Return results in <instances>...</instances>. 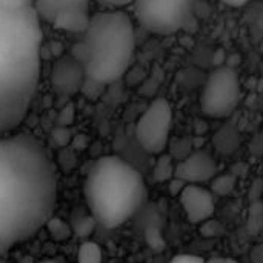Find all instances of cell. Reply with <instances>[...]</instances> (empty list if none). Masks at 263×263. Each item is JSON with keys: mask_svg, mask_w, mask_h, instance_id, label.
I'll use <instances>...</instances> for the list:
<instances>
[{"mask_svg": "<svg viewBox=\"0 0 263 263\" xmlns=\"http://www.w3.org/2000/svg\"><path fill=\"white\" fill-rule=\"evenodd\" d=\"M46 230L49 233V236L57 240V242H63V240H68L71 236H72V228L69 223H66L65 220L59 219V217H51L48 222H46Z\"/></svg>", "mask_w": 263, "mask_h": 263, "instance_id": "15", "label": "cell"}, {"mask_svg": "<svg viewBox=\"0 0 263 263\" xmlns=\"http://www.w3.org/2000/svg\"><path fill=\"white\" fill-rule=\"evenodd\" d=\"M52 136H54V139H55V142H57L59 145H66V143L69 142V133H68L66 128L59 126V128L52 133Z\"/></svg>", "mask_w": 263, "mask_h": 263, "instance_id": "24", "label": "cell"}, {"mask_svg": "<svg viewBox=\"0 0 263 263\" xmlns=\"http://www.w3.org/2000/svg\"><path fill=\"white\" fill-rule=\"evenodd\" d=\"M133 6L139 23L154 34L186 31L196 23L193 5L186 0H140Z\"/></svg>", "mask_w": 263, "mask_h": 263, "instance_id": "5", "label": "cell"}, {"mask_svg": "<svg viewBox=\"0 0 263 263\" xmlns=\"http://www.w3.org/2000/svg\"><path fill=\"white\" fill-rule=\"evenodd\" d=\"M237 133H233L230 128H228V137L225 139L220 133H217V145H219V149L222 153H231L234 151V146L237 143Z\"/></svg>", "mask_w": 263, "mask_h": 263, "instance_id": "19", "label": "cell"}, {"mask_svg": "<svg viewBox=\"0 0 263 263\" xmlns=\"http://www.w3.org/2000/svg\"><path fill=\"white\" fill-rule=\"evenodd\" d=\"M103 262V253L99 243L85 240L77 253V263H102Z\"/></svg>", "mask_w": 263, "mask_h": 263, "instance_id": "14", "label": "cell"}, {"mask_svg": "<svg viewBox=\"0 0 263 263\" xmlns=\"http://www.w3.org/2000/svg\"><path fill=\"white\" fill-rule=\"evenodd\" d=\"M146 239H148V243L151 245V248L159 250V248L163 245L160 231H159L157 228H154V227H149V228H148V231H146Z\"/></svg>", "mask_w": 263, "mask_h": 263, "instance_id": "21", "label": "cell"}, {"mask_svg": "<svg viewBox=\"0 0 263 263\" xmlns=\"http://www.w3.org/2000/svg\"><path fill=\"white\" fill-rule=\"evenodd\" d=\"M173 129V108L166 99L153 100L136 123V139L153 156L165 153Z\"/></svg>", "mask_w": 263, "mask_h": 263, "instance_id": "7", "label": "cell"}, {"mask_svg": "<svg viewBox=\"0 0 263 263\" xmlns=\"http://www.w3.org/2000/svg\"><path fill=\"white\" fill-rule=\"evenodd\" d=\"M96 225L97 222L92 216H77L72 219V223H71L72 234H76L77 237L86 239L94 233Z\"/></svg>", "mask_w": 263, "mask_h": 263, "instance_id": "16", "label": "cell"}, {"mask_svg": "<svg viewBox=\"0 0 263 263\" xmlns=\"http://www.w3.org/2000/svg\"><path fill=\"white\" fill-rule=\"evenodd\" d=\"M85 197L91 216L106 230L129 220L146 199L140 173L119 156H103L91 168Z\"/></svg>", "mask_w": 263, "mask_h": 263, "instance_id": "4", "label": "cell"}, {"mask_svg": "<svg viewBox=\"0 0 263 263\" xmlns=\"http://www.w3.org/2000/svg\"><path fill=\"white\" fill-rule=\"evenodd\" d=\"M206 263H237L233 257H220V256H217V257H211L210 260Z\"/></svg>", "mask_w": 263, "mask_h": 263, "instance_id": "28", "label": "cell"}, {"mask_svg": "<svg viewBox=\"0 0 263 263\" xmlns=\"http://www.w3.org/2000/svg\"><path fill=\"white\" fill-rule=\"evenodd\" d=\"M250 257H251L253 263H263V243L257 245V247L251 251Z\"/></svg>", "mask_w": 263, "mask_h": 263, "instance_id": "27", "label": "cell"}, {"mask_svg": "<svg viewBox=\"0 0 263 263\" xmlns=\"http://www.w3.org/2000/svg\"><path fill=\"white\" fill-rule=\"evenodd\" d=\"M179 200L190 223L202 225L206 220L213 219L216 210L214 196L202 185H188Z\"/></svg>", "mask_w": 263, "mask_h": 263, "instance_id": "11", "label": "cell"}, {"mask_svg": "<svg viewBox=\"0 0 263 263\" xmlns=\"http://www.w3.org/2000/svg\"><path fill=\"white\" fill-rule=\"evenodd\" d=\"M225 5L227 6H233V8H240V6H245L247 2H227Z\"/></svg>", "mask_w": 263, "mask_h": 263, "instance_id": "29", "label": "cell"}, {"mask_svg": "<svg viewBox=\"0 0 263 263\" xmlns=\"http://www.w3.org/2000/svg\"><path fill=\"white\" fill-rule=\"evenodd\" d=\"M240 102V82L234 69L216 68L206 79L200 96V108L205 116L225 119L234 112Z\"/></svg>", "mask_w": 263, "mask_h": 263, "instance_id": "6", "label": "cell"}, {"mask_svg": "<svg viewBox=\"0 0 263 263\" xmlns=\"http://www.w3.org/2000/svg\"><path fill=\"white\" fill-rule=\"evenodd\" d=\"M39 263H59V262H55V260H42V262H39Z\"/></svg>", "mask_w": 263, "mask_h": 263, "instance_id": "30", "label": "cell"}, {"mask_svg": "<svg viewBox=\"0 0 263 263\" xmlns=\"http://www.w3.org/2000/svg\"><path fill=\"white\" fill-rule=\"evenodd\" d=\"M248 231L253 236L263 233V202H253L248 214Z\"/></svg>", "mask_w": 263, "mask_h": 263, "instance_id": "17", "label": "cell"}, {"mask_svg": "<svg viewBox=\"0 0 263 263\" xmlns=\"http://www.w3.org/2000/svg\"><path fill=\"white\" fill-rule=\"evenodd\" d=\"M42 26L32 2L0 0V136L26 117L42 71Z\"/></svg>", "mask_w": 263, "mask_h": 263, "instance_id": "2", "label": "cell"}, {"mask_svg": "<svg viewBox=\"0 0 263 263\" xmlns=\"http://www.w3.org/2000/svg\"><path fill=\"white\" fill-rule=\"evenodd\" d=\"M83 35L85 83L103 88L122 79L136 51V29L131 15L123 9L96 12Z\"/></svg>", "mask_w": 263, "mask_h": 263, "instance_id": "3", "label": "cell"}, {"mask_svg": "<svg viewBox=\"0 0 263 263\" xmlns=\"http://www.w3.org/2000/svg\"><path fill=\"white\" fill-rule=\"evenodd\" d=\"M153 177L157 183H170L176 177V162L171 154L163 153L157 156L153 168Z\"/></svg>", "mask_w": 263, "mask_h": 263, "instance_id": "12", "label": "cell"}, {"mask_svg": "<svg viewBox=\"0 0 263 263\" xmlns=\"http://www.w3.org/2000/svg\"><path fill=\"white\" fill-rule=\"evenodd\" d=\"M260 51H262V52H263V42H262V43H260Z\"/></svg>", "mask_w": 263, "mask_h": 263, "instance_id": "32", "label": "cell"}, {"mask_svg": "<svg viewBox=\"0 0 263 263\" xmlns=\"http://www.w3.org/2000/svg\"><path fill=\"white\" fill-rule=\"evenodd\" d=\"M0 263H9L6 259H3V257H0Z\"/></svg>", "mask_w": 263, "mask_h": 263, "instance_id": "31", "label": "cell"}, {"mask_svg": "<svg viewBox=\"0 0 263 263\" xmlns=\"http://www.w3.org/2000/svg\"><path fill=\"white\" fill-rule=\"evenodd\" d=\"M72 122H74V105L68 103L59 116V126L65 128V126L71 125Z\"/></svg>", "mask_w": 263, "mask_h": 263, "instance_id": "20", "label": "cell"}, {"mask_svg": "<svg viewBox=\"0 0 263 263\" xmlns=\"http://www.w3.org/2000/svg\"><path fill=\"white\" fill-rule=\"evenodd\" d=\"M188 185L183 182V180H180V179H177V177H174L170 183H168V188H170V194L173 196V197H180L182 196V193L185 191V188H186Z\"/></svg>", "mask_w": 263, "mask_h": 263, "instance_id": "22", "label": "cell"}, {"mask_svg": "<svg viewBox=\"0 0 263 263\" xmlns=\"http://www.w3.org/2000/svg\"><path fill=\"white\" fill-rule=\"evenodd\" d=\"M236 183H237V179L234 174L228 173V174H220V176H216L213 180H211V188L210 191L213 193V196H217V197H225V196H230L234 188H236Z\"/></svg>", "mask_w": 263, "mask_h": 263, "instance_id": "13", "label": "cell"}, {"mask_svg": "<svg viewBox=\"0 0 263 263\" xmlns=\"http://www.w3.org/2000/svg\"><path fill=\"white\" fill-rule=\"evenodd\" d=\"M85 68L82 62L71 54H63L55 59L51 68V85L57 96L71 97L83 89Z\"/></svg>", "mask_w": 263, "mask_h": 263, "instance_id": "9", "label": "cell"}, {"mask_svg": "<svg viewBox=\"0 0 263 263\" xmlns=\"http://www.w3.org/2000/svg\"><path fill=\"white\" fill-rule=\"evenodd\" d=\"M170 263H206V260L197 254H177Z\"/></svg>", "mask_w": 263, "mask_h": 263, "instance_id": "23", "label": "cell"}, {"mask_svg": "<svg viewBox=\"0 0 263 263\" xmlns=\"http://www.w3.org/2000/svg\"><path fill=\"white\" fill-rule=\"evenodd\" d=\"M217 162L208 151H193L176 163V177L186 185H202L217 176Z\"/></svg>", "mask_w": 263, "mask_h": 263, "instance_id": "10", "label": "cell"}, {"mask_svg": "<svg viewBox=\"0 0 263 263\" xmlns=\"http://www.w3.org/2000/svg\"><path fill=\"white\" fill-rule=\"evenodd\" d=\"M262 234H263V233H262Z\"/></svg>", "mask_w": 263, "mask_h": 263, "instance_id": "33", "label": "cell"}, {"mask_svg": "<svg viewBox=\"0 0 263 263\" xmlns=\"http://www.w3.org/2000/svg\"><path fill=\"white\" fill-rule=\"evenodd\" d=\"M227 54H225V51L222 49V48H219L214 54H213V65L216 66V68H222V66H225V63H227Z\"/></svg>", "mask_w": 263, "mask_h": 263, "instance_id": "25", "label": "cell"}, {"mask_svg": "<svg viewBox=\"0 0 263 263\" xmlns=\"http://www.w3.org/2000/svg\"><path fill=\"white\" fill-rule=\"evenodd\" d=\"M240 63H242V55H240V54H233V55H228V57H227V63H225V66H227V68H230V69H234V71H236V68H237Z\"/></svg>", "mask_w": 263, "mask_h": 263, "instance_id": "26", "label": "cell"}, {"mask_svg": "<svg viewBox=\"0 0 263 263\" xmlns=\"http://www.w3.org/2000/svg\"><path fill=\"white\" fill-rule=\"evenodd\" d=\"M39 17L51 22L54 28L83 32L88 29L91 22L89 2L86 0H42L34 3Z\"/></svg>", "mask_w": 263, "mask_h": 263, "instance_id": "8", "label": "cell"}, {"mask_svg": "<svg viewBox=\"0 0 263 263\" xmlns=\"http://www.w3.org/2000/svg\"><path fill=\"white\" fill-rule=\"evenodd\" d=\"M200 233H202L203 237L214 239V237H222L223 233H225V228L219 220L210 219V220H206L205 223L200 225Z\"/></svg>", "mask_w": 263, "mask_h": 263, "instance_id": "18", "label": "cell"}, {"mask_svg": "<svg viewBox=\"0 0 263 263\" xmlns=\"http://www.w3.org/2000/svg\"><path fill=\"white\" fill-rule=\"evenodd\" d=\"M54 165L31 133L0 136V257L31 239L52 217Z\"/></svg>", "mask_w": 263, "mask_h": 263, "instance_id": "1", "label": "cell"}]
</instances>
